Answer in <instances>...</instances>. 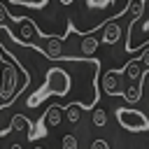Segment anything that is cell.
I'll list each match as a JSON object with an SVG mask.
<instances>
[{"mask_svg": "<svg viewBox=\"0 0 149 149\" xmlns=\"http://www.w3.org/2000/svg\"><path fill=\"white\" fill-rule=\"evenodd\" d=\"M63 61V65H51L49 70H47V74H44V84L26 100V105L30 107V109H35L37 105H42L49 95H58V98H68L70 95V88H72V74L74 72H70L68 68H65V58H61Z\"/></svg>", "mask_w": 149, "mask_h": 149, "instance_id": "6da1fadb", "label": "cell"}, {"mask_svg": "<svg viewBox=\"0 0 149 149\" xmlns=\"http://www.w3.org/2000/svg\"><path fill=\"white\" fill-rule=\"evenodd\" d=\"M116 121L121 123V128H126V130H130V133H144V130H149V119H147L144 112H140V109L119 107V109H116Z\"/></svg>", "mask_w": 149, "mask_h": 149, "instance_id": "7a4b0ae2", "label": "cell"}, {"mask_svg": "<svg viewBox=\"0 0 149 149\" xmlns=\"http://www.w3.org/2000/svg\"><path fill=\"white\" fill-rule=\"evenodd\" d=\"M121 70H109L102 74V91L107 95H123V86H121Z\"/></svg>", "mask_w": 149, "mask_h": 149, "instance_id": "3957f363", "label": "cell"}, {"mask_svg": "<svg viewBox=\"0 0 149 149\" xmlns=\"http://www.w3.org/2000/svg\"><path fill=\"white\" fill-rule=\"evenodd\" d=\"M121 37V26L112 19V21H105V28H102V42L105 44H116Z\"/></svg>", "mask_w": 149, "mask_h": 149, "instance_id": "277c9868", "label": "cell"}, {"mask_svg": "<svg viewBox=\"0 0 149 149\" xmlns=\"http://www.w3.org/2000/svg\"><path fill=\"white\" fill-rule=\"evenodd\" d=\"M61 119H63V105H51V107L44 112L42 123H44L47 128H56V126L61 123Z\"/></svg>", "mask_w": 149, "mask_h": 149, "instance_id": "5b68a950", "label": "cell"}, {"mask_svg": "<svg viewBox=\"0 0 149 149\" xmlns=\"http://www.w3.org/2000/svg\"><path fill=\"white\" fill-rule=\"evenodd\" d=\"M30 128H33V123H30L23 114H14V116L9 119V126L5 128V133H12V130H26V133H30Z\"/></svg>", "mask_w": 149, "mask_h": 149, "instance_id": "8992f818", "label": "cell"}, {"mask_svg": "<svg viewBox=\"0 0 149 149\" xmlns=\"http://www.w3.org/2000/svg\"><path fill=\"white\" fill-rule=\"evenodd\" d=\"M98 37L91 33V35H84L81 37V44H79V49H81V54H84V58H91L93 54H95V49H98Z\"/></svg>", "mask_w": 149, "mask_h": 149, "instance_id": "52a82bcc", "label": "cell"}, {"mask_svg": "<svg viewBox=\"0 0 149 149\" xmlns=\"http://www.w3.org/2000/svg\"><path fill=\"white\" fill-rule=\"evenodd\" d=\"M114 2H116V0H86L84 9H86V12H91V14H98V12H105V9H109Z\"/></svg>", "mask_w": 149, "mask_h": 149, "instance_id": "ba28073f", "label": "cell"}, {"mask_svg": "<svg viewBox=\"0 0 149 149\" xmlns=\"http://www.w3.org/2000/svg\"><path fill=\"white\" fill-rule=\"evenodd\" d=\"M123 98H126L128 102H137V100L142 98V81L130 84L128 88H123Z\"/></svg>", "mask_w": 149, "mask_h": 149, "instance_id": "9c48e42d", "label": "cell"}, {"mask_svg": "<svg viewBox=\"0 0 149 149\" xmlns=\"http://www.w3.org/2000/svg\"><path fill=\"white\" fill-rule=\"evenodd\" d=\"M12 5H19V7H26V9H44L49 5V0H7Z\"/></svg>", "mask_w": 149, "mask_h": 149, "instance_id": "30bf717a", "label": "cell"}, {"mask_svg": "<svg viewBox=\"0 0 149 149\" xmlns=\"http://www.w3.org/2000/svg\"><path fill=\"white\" fill-rule=\"evenodd\" d=\"M63 112H65V116H68V121H70V123H77V121H79V116H81V107H79V105H74V102H68V105L63 107Z\"/></svg>", "mask_w": 149, "mask_h": 149, "instance_id": "8fae6325", "label": "cell"}, {"mask_svg": "<svg viewBox=\"0 0 149 149\" xmlns=\"http://www.w3.org/2000/svg\"><path fill=\"white\" fill-rule=\"evenodd\" d=\"M105 123H107V112H105L102 107H95V109H93V126L102 128Z\"/></svg>", "mask_w": 149, "mask_h": 149, "instance_id": "7c38bea8", "label": "cell"}, {"mask_svg": "<svg viewBox=\"0 0 149 149\" xmlns=\"http://www.w3.org/2000/svg\"><path fill=\"white\" fill-rule=\"evenodd\" d=\"M61 147H63V149H77V147H79V142H77V137H74V135H65V137H63V142H61Z\"/></svg>", "mask_w": 149, "mask_h": 149, "instance_id": "4fadbf2b", "label": "cell"}, {"mask_svg": "<svg viewBox=\"0 0 149 149\" xmlns=\"http://www.w3.org/2000/svg\"><path fill=\"white\" fill-rule=\"evenodd\" d=\"M91 149H109V144L105 140H93L91 142Z\"/></svg>", "mask_w": 149, "mask_h": 149, "instance_id": "5bb4252c", "label": "cell"}, {"mask_svg": "<svg viewBox=\"0 0 149 149\" xmlns=\"http://www.w3.org/2000/svg\"><path fill=\"white\" fill-rule=\"evenodd\" d=\"M9 149H23V147H21V144H19V142H16V144H12V147H9Z\"/></svg>", "mask_w": 149, "mask_h": 149, "instance_id": "9a60e30c", "label": "cell"}, {"mask_svg": "<svg viewBox=\"0 0 149 149\" xmlns=\"http://www.w3.org/2000/svg\"><path fill=\"white\" fill-rule=\"evenodd\" d=\"M61 2H63V5H70V2H72V0H61Z\"/></svg>", "mask_w": 149, "mask_h": 149, "instance_id": "2e32d148", "label": "cell"}, {"mask_svg": "<svg viewBox=\"0 0 149 149\" xmlns=\"http://www.w3.org/2000/svg\"><path fill=\"white\" fill-rule=\"evenodd\" d=\"M33 149H44V147H40V144H35V147H33Z\"/></svg>", "mask_w": 149, "mask_h": 149, "instance_id": "e0dca14e", "label": "cell"}]
</instances>
